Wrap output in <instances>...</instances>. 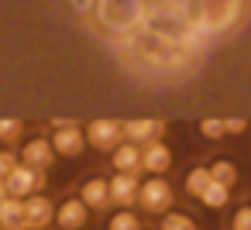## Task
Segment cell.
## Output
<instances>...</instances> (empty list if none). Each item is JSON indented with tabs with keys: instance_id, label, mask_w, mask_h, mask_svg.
Instances as JSON below:
<instances>
[{
	"instance_id": "9",
	"label": "cell",
	"mask_w": 251,
	"mask_h": 230,
	"mask_svg": "<svg viewBox=\"0 0 251 230\" xmlns=\"http://www.w3.org/2000/svg\"><path fill=\"white\" fill-rule=\"evenodd\" d=\"M121 131H124V138H127L131 144H148V141H158V138L165 134V124H162V120H145V117H138V120L121 124Z\"/></svg>"
},
{
	"instance_id": "26",
	"label": "cell",
	"mask_w": 251,
	"mask_h": 230,
	"mask_svg": "<svg viewBox=\"0 0 251 230\" xmlns=\"http://www.w3.org/2000/svg\"><path fill=\"white\" fill-rule=\"evenodd\" d=\"M69 7H73L79 18H90V11H93V0H69Z\"/></svg>"
},
{
	"instance_id": "7",
	"label": "cell",
	"mask_w": 251,
	"mask_h": 230,
	"mask_svg": "<svg viewBox=\"0 0 251 230\" xmlns=\"http://www.w3.org/2000/svg\"><path fill=\"white\" fill-rule=\"evenodd\" d=\"M21 206H25V230H42V227H49L55 220V206L38 192L21 199Z\"/></svg>"
},
{
	"instance_id": "19",
	"label": "cell",
	"mask_w": 251,
	"mask_h": 230,
	"mask_svg": "<svg viewBox=\"0 0 251 230\" xmlns=\"http://www.w3.org/2000/svg\"><path fill=\"white\" fill-rule=\"evenodd\" d=\"M210 179L230 189V185L237 182V168H234V161H213V165H210Z\"/></svg>"
},
{
	"instance_id": "5",
	"label": "cell",
	"mask_w": 251,
	"mask_h": 230,
	"mask_svg": "<svg viewBox=\"0 0 251 230\" xmlns=\"http://www.w3.org/2000/svg\"><path fill=\"white\" fill-rule=\"evenodd\" d=\"M42 185H45V172L28 168V165H21V161H18V168H14V172L7 175V182H4V189H7L14 199H28V196H35Z\"/></svg>"
},
{
	"instance_id": "10",
	"label": "cell",
	"mask_w": 251,
	"mask_h": 230,
	"mask_svg": "<svg viewBox=\"0 0 251 230\" xmlns=\"http://www.w3.org/2000/svg\"><path fill=\"white\" fill-rule=\"evenodd\" d=\"M52 161H55V148H52V141H45V138H35V141H28V144L21 148V165H28V168L45 172Z\"/></svg>"
},
{
	"instance_id": "22",
	"label": "cell",
	"mask_w": 251,
	"mask_h": 230,
	"mask_svg": "<svg viewBox=\"0 0 251 230\" xmlns=\"http://www.w3.org/2000/svg\"><path fill=\"white\" fill-rule=\"evenodd\" d=\"M18 161H21L18 155H11V151H0V185H4V182H7V175L18 168Z\"/></svg>"
},
{
	"instance_id": "12",
	"label": "cell",
	"mask_w": 251,
	"mask_h": 230,
	"mask_svg": "<svg viewBox=\"0 0 251 230\" xmlns=\"http://www.w3.org/2000/svg\"><path fill=\"white\" fill-rule=\"evenodd\" d=\"M86 216H90V209H86L83 199H66V203L55 209V223H59L62 230H79V227H86Z\"/></svg>"
},
{
	"instance_id": "16",
	"label": "cell",
	"mask_w": 251,
	"mask_h": 230,
	"mask_svg": "<svg viewBox=\"0 0 251 230\" xmlns=\"http://www.w3.org/2000/svg\"><path fill=\"white\" fill-rule=\"evenodd\" d=\"M0 227L4 230H25V206H21V199L7 196L4 203H0Z\"/></svg>"
},
{
	"instance_id": "29",
	"label": "cell",
	"mask_w": 251,
	"mask_h": 230,
	"mask_svg": "<svg viewBox=\"0 0 251 230\" xmlns=\"http://www.w3.org/2000/svg\"><path fill=\"white\" fill-rule=\"evenodd\" d=\"M0 230H4V227H0Z\"/></svg>"
},
{
	"instance_id": "13",
	"label": "cell",
	"mask_w": 251,
	"mask_h": 230,
	"mask_svg": "<svg viewBox=\"0 0 251 230\" xmlns=\"http://www.w3.org/2000/svg\"><path fill=\"white\" fill-rule=\"evenodd\" d=\"M172 165V151L162 144V141H148V144H141V168L145 172H165Z\"/></svg>"
},
{
	"instance_id": "23",
	"label": "cell",
	"mask_w": 251,
	"mask_h": 230,
	"mask_svg": "<svg viewBox=\"0 0 251 230\" xmlns=\"http://www.w3.org/2000/svg\"><path fill=\"white\" fill-rule=\"evenodd\" d=\"M200 134L203 138H224L227 134V120H203L200 124Z\"/></svg>"
},
{
	"instance_id": "21",
	"label": "cell",
	"mask_w": 251,
	"mask_h": 230,
	"mask_svg": "<svg viewBox=\"0 0 251 230\" xmlns=\"http://www.w3.org/2000/svg\"><path fill=\"white\" fill-rule=\"evenodd\" d=\"M162 230H193V220H189L186 213H165Z\"/></svg>"
},
{
	"instance_id": "20",
	"label": "cell",
	"mask_w": 251,
	"mask_h": 230,
	"mask_svg": "<svg viewBox=\"0 0 251 230\" xmlns=\"http://www.w3.org/2000/svg\"><path fill=\"white\" fill-rule=\"evenodd\" d=\"M107 230H141V220H138V213L121 209V213L110 220V227H107Z\"/></svg>"
},
{
	"instance_id": "3",
	"label": "cell",
	"mask_w": 251,
	"mask_h": 230,
	"mask_svg": "<svg viewBox=\"0 0 251 230\" xmlns=\"http://www.w3.org/2000/svg\"><path fill=\"white\" fill-rule=\"evenodd\" d=\"M145 14H148V0H93V11L86 21L103 38L121 42L145 24Z\"/></svg>"
},
{
	"instance_id": "14",
	"label": "cell",
	"mask_w": 251,
	"mask_h": 230,
	"mask_svg": "<svg viewBox=\"0 0 251 230\" xmlns=\"http://www.w3.org/2000/svg\"><path fill=\"white\" fill-rule=\"evenodd\" d=\"M79 199L86 203V209H107L110 206V182L107 179H90L83 185Z\"/></svg>"
},
{
	"instance_id": "25",
	"label": "cell",
	"mask_w": 251,
	"mask_h": 230,
	"mask_svg": "<svg viewBox=\"0 0 251 230\" xmlns=\"http://www.w3.org/2000/svg\"><path fill=\"white\" fill-rule=\"evenodd\" d=\"M230 230H251V206H244V209H237V213H234Z\"/></svg>"
},
{
	"instance_id": "17",
	"label": "cell",
	"mask_w": 251,
	"mask_h": 230,
	"mask_svg": "<svg viewBox=\"0 0 251 230\" xmlns=\"http://www.w3.org/2000/svg\"><path fill=\"white\" fill-rule=\"evenodd\" d=\"M210 182H213V179H210V168H189V175H186V192L200 199Z\"/></svg>"
},
{
	"instance_id": "6",
	"label": "cell",
	"mask_w": 251,
	"mask_h": 230,
	"mask_svg": "<svg viewBox=\"0 0 251 230\" xmlns=\"http://www.w3.org/2000/svg\"><path fill=\"white\" fill-rule=\"evenodd\" d=\"M52 127H55V138H52L55 155H62V158H76V155L86 148V134H83L76 124L59 120V124H52Z\"/></svg>"
},
{
	"instance_id": "27",
	"label": "cell",
	"mask_w": 251,
	"mask_h": 230,
	"mask_svg": "<svg viewBox=\"0 0 251 230\" xmlns=\"http://www.w3.org/2000/svg\"><path fill=\"white\" fill-rule=\"evenodd\" d=\"M248 131V120H227V134H241Z\"/></svg>"
},
{
	"instance_id": "4",
	"label": "cell",
	"mask_w": 251,
	"mask_h": 230,
	"mask_svg": "<svg viewBox=\"0 0 251 230\" xmlns=\"http://www.w3.org/2000/svg\"><path fill=\"white\" fill-rule=\"evenodd\" d=\"M138 206L145 213H169V206H172V185L162 175H151L138 189Z\"/></svg>"
},
{
	"instance_id": "8",
	"label": "cell",
	"mask_w": 251,
	"mask_h": 230,
	"mask_svg": "<svg viewBox=\"0 0 251 230\" xmlns=\"http://www.w3.org/2000/svg\"><path fill=\"white\" fill-rule=\"evenodd\" d=\"M121 138H124V131H121V120H93L90 127H86V144H93V148H117L121 144Z\"/></svg>"
},
{
	"instance_id": "28",
	"label": "cell",
	"mask_w": 251,
	"mask_h": 230,
	"mask_svg": "<svg viewBox=\"0 0 251 230\" xmlns=\"http://www.w3.org/2000/svg\"><path fill=\"white\" fill-rule=\"evenodd\" d=\"M148 4H169V0H148Z\"/></svg>"
},
{
	"instance_id": "24",
	"label": "cell",
	"mask_w": 251,
	"mask_h": 230,
	"mask_svg": "<svg viewBox=\"0 0 251 230\" xmlns=\"http://www.w3.org/2000/svg\"><path fill=\"white\" fill-rule=\"evenodd\" d=\"M21 120H0V141H18L21 138Z\"/></svg>"
},
{
	"instance_id": "15",
	"label": "cell",
	"mask_w": 251,
	"mask_h": 230,
	"mask_svg": "<svg viewBox=\"0 0 251 230\" xmlns=\"http://www.w3.org/2000/svg\"><path fill=\"white\" fill-rule=\"evenodd\" d=\"M114 168L117 172H138L141 168V148L138 144H131V141H121L117 148H114Z\"/></svg>"
},
{
	"instance_id": "1",
	"label": "cell",
	"mask_w": 251,
	"mask_h": 230,
	"mask_svg": "<svg viewBox=\"0 0 251 230\" xmlns=\"http://www.w3.org/2000/svg\"><path fill=\"white\" fill-rule=\"evenodd\" d=\"M114 48L124 62V69L138 79H148V83H179V79L193 76L200 69V59H203L200 52H189L145 24L134 35L114 42Z\"/></svg>"
},
{
	"instance_id": "11",
	"label": "cell",
	"mask_w": 251,
	"mask_h": 230,
	"mask_svg": "<svg viewBox=\"0 0 251 230\" xmlns=\"http://www.w3.org/2000/svg\"><path fill=\"white\" fill-rule=\"evenodd\" d=\"M138 189H141L138 175H131V172H117V175L110 179V203H117V206H131V203H138Z\"/></svg>"
},
{
	"instance_id": "18",
	"label": "cell",
	"mask_w": 251,
	"mask_h": 230,
	"mask_svg": "<svg viewBox=\"0 0 251 230\" xmlns=\"http://www.w3.org/2000/svg\"><path fill=\"white\" fill-rule=\"evenodd\" d=\"M210 209H220V206H227V199H230V189L227 185H220V182H210L206 189H203V196H200Z\"/></svg>"
},
{
	"instance_id": "2",
	"label": "cell",
	"mask_w": 251,
	"mask_h": 230,
	"mask_svg": "<svg viewBox=\"0 0 251 230\" xmlns=\"http://www.w3.org/2000/svg\"><path fill=\"white\" fill-rule=\"evenodd\" d=\"M251 0H186V14L206 42L230 38L248 21Z\"/></svg>"
}]
</instances>
